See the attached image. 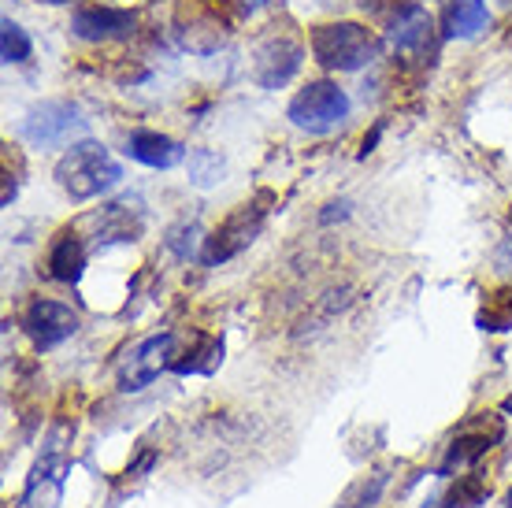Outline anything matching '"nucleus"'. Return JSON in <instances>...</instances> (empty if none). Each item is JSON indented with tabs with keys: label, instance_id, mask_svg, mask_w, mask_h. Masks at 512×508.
Instances as JSON below:
<instances>
[{
	"label": "nucleus",
	"instance_id": "1",
	"mask_svg": "<svg viewBox=\"0 0 512 508\" xmlns=\"http://www.w3.org/2000/svg\"><path fill=\"white\" fill-rule=\"evenodd\" d=\"M56 186L71 197V201H93L101 193L116 190L123 167L112 160V153L101 141H75L60 160H56Z\"/></svg>",
	"mask_w": 512,
	"mask_h": 508
},
{
	"label": "nucleus",
	"instance_id": "23",
	"mask_svg": "<svg viewBox=\"0 0 512 508\" xmlns=\"http://www.w3.org/2000/svg\"><path fill=\"white\" fill-rule=\"evenodd\" d=\"M364 8L368 12H375L379 19H386V23L394 26L401 15H409L412 8H416V0H364Z\"/></svg>",
	"mask_w": 512,
	"mask_h": 508
},
{
	"label": "nucleus",
	"instance_id": "20",
	"mask_svg": "<svg viewBox=\"0 0 512 508\" xmlns=\"http://www.w3.org/2000/svg\"><path fill=\"white\" fill-rule=\"evenodd\" d=\"M219 360H223V342L219 338H201V349L190 353V360H175V368L179 375H208V371L219 368Z\"/></svg>",
	"mask_w": 512,
	"mask_h": 508
},
{
	"label": "nucleus",
	"instance_id": "17",
	"mask_svg": "<svg viewBox=\"0 0 512 508\" xmlns=\"http://www.w3.org/2000/svg\"><path fill=\"white\" fill-rule=\"evenodd\" d=\"M475 323H479V331H487V334L512 331V286L490 293L487 301H483V308H479Z\"/></svg>",
	"mask_w": 512,
	"mask_h": 508
},
{
	"label": "nucleus",
	"instance_id": "9",
	"mask_svg": "<svg viewBox=\"0 0 512 508\" xmlns=\"http://www.w3.org/2000/svg\"><path fill=\"white\" fill-rule=\"evenodd\" d=\"M301 45H297L290 34H271L256 45V64H253V78L264 89H279L286 86L290 78L297 75L301 67Z\"/></svg>",
	"mask_w": 512,
	"mask_h": 508
},
{
	"label": "nucleus",
	"instance_id": "13",
	"mask_svg": "<svg viewBox=\"0 0 512 508\" xmlns=\"http://www.w3.org/2000/svg\"><path fill=\"white\" fill-rule=\"evenodd\" d=\"M127 156L145 167L167 171V167H175L186 160V149H182L175 138H167V134H156V130H134V134L127 138Z\"/></svg>",
	"mask_w": 512,
	"mask_h": 508
},
{
	"label": "nucleus",
	"instance_id": "22",
	"mask_svg": "<svg viewBox=\"0 0 512 508\" xmlns=\"http://www.w3.org/2000/svg\"><path fill=\"white\" fill-rule=\"evenodd\" d=\"M219 175H223V160L208 149H193L190 153V178L197 186H216Z\"/></svg>",
	"mask_w": 512,
	"mask_h": 508
},
{
	"label": "nucleus",
	"instance_id": "2",
	"mask_svg": "<svg viewBox=\"0 0 512 508\" xmlns=\"http://www.w3.org/2000/svg\"><path fill=\"white\" fill-rule=\"evenodd\" d=\"M308 45L327 71H360L383 56V38L364 23H323L308 34Z\"/></svg>",
	"mask_w": 512,
	"mask_h": 508
},
{
	"label": "nucleus",
	"instance_id": "6",
	"mask_svg": "<svg viewBox=\"0 0 512 508\" xmlns=\"http://www.w3.org/2000/svg\"><path fill=\"white\" fill-rule=\"evenodd\" d=\"M86 130V119L71 101H45L34 104L23 119V138L38 149H60L67 141Z\"/></svg>",
	"mask_w": 512,
	"mask_h": 508
},
{
	"label": "nucleus",
	"instance_id": "8",
	"mask_svg": "<svg viewBox=\"0 0 512 508\" xmlns=\"http://www.w3.org/2000/svg\"><path fill=\"white\" fill-rule=\"evenodd\" d=\"M23 331L30 334V342L38 345V349H56V345L67 342L78 331V312H71V305L38 297V301L26 305Z\"/></svg>",
	"mask_w": 512,
	"mask_h": 508
},
{
	"label": "nucleus",
	"instance_id": "14",
	"mask_svg": "<svg viewBox=\"0 0 512 508\" xmlns=\"http://www.w3.org/2000/svg\"><path fill=\"white\" fill-rule=\"evenodd\" d=\"M490 12L483 0H453L446 19H442V34L446 38H475L479 30H487Z\"/></svg>",
	"mask_w": 512,
	"mask_h": 508
},
{
	"label": "nucleus",
	"instance_id": "25",
	"mask_svg": "<svg viewBox=\"0 0 512 508\" xmlns=\"http://www.w3.org/2000/svg\"><path fill=\"white\" fill-rule=\"evenodd\" d=\"M41 4H71V0H41Z\"/></svg>",
	"mask_w": 512,
	"mask_h": 508
},
{
	"label": "nucleus",
	"instance_id": "27",
	"mask_svg": "<svg viewBox=\"0 0 512 508\" xmlns=\"http://www.w3.org/2000/svg\"><path fill=\"white\" fill-rule=\"evenodd\" d=\"M245 4H268V0H245Z\"/></svg>",
	"mask_w": 512,
	"mask_h": 508
},
{
	"label": "nucleus",
	"instance_id": "24",
	"mask_svg": "<svg viewBox=\"0 0 512 508\" xmlns=\"http://www.w3.org/2000/svg\"><path fill=\"white\" fill-rule=\"evenodd\" d=\"M494 267H498V275H512V234L498 245V253H494Z\"/></svg>",
	"mask_w": 512,
	"mask_h": 508
},
{
	"label": "nucleus",
	"instance_id": "15",
	"mask_svg": "<svg viewBox=\"0 0 512 508\" xmlns=\"http://www.w3.org/2000/svg\"><path fill=\"white\" fill-rule=\"evenodd\" d=\"M82 271H86V249H82V242H78L75 234H60L49 253V275L56 282L71 286V282L82 279Z\"/></svg>",
	"mask_w": 512,
	"mask_h": 508
},
{
	"label": "nucleus",
	"instance_id": "21",
	"mask_svg": "<svg viewBox=\"0 0 512 508\" xmlns=\"http://www.w3.org/2000/svg\"><path fill=\"white\" fill-rule=\"evenodd\" d=\"M386 486V475H372V479H360V483H353L342 494V501H338V508H372L375 501H379V494H383Z\"/></svg>",
	"mask_w": 512,
	"mask_h": 508
},
{
	"label": "nucleus",
	"instance_id": "10",
	"mask_svg": "<svg viewBox=\"0 0 512 508\" xmlns=\"http://www.w3.org/2000/svg\"><path fill=\"white\" fill-rule=\"evenodd\" d=\"M138 30V15L127 12V8H82L71 19V34L82 41H127L134 38Z\"/></svg>",
	"mask_w": 512,
	"mask_h": 508
},
{
	"label": "nucleus",
	"instance_id": "12",
	"mask_svg": "<svg viewBox=\"0 0 512 508\" xmlns=\"http://www.w3.org/2000/svg\"><path fill=\"white\" fill-rule=\"evenodd\" d=\"M390 38H394V49L405 60H427L435 52V23L423 8H412L409 15H401L390 26Z\"/></svg>",
	"mask_w": 512,
	"mask_h": 508
},
{
	"label": "nucleus",
	"instance_id": "7",
	"mask_svg": "<svg viewBox=\"0 0 512 508\" xmlns=\"http://www.w3.org/2000/svg\"><path fill=\"white\" fill-rule=\"evenodd\" d=\"M167 368H175V334H156L127 353L119 368V390H145Z\"/></svg>",
	"mask_w": 512,
	"mask_h": 508
},
{
	"label": "nucleus",
	"instance_id": "16",
	"mask_svg": "<svg viewBox=\"0 0 512 508\" xmlns=\"http://www.w3.org/2000/svg\"><path fill=\"white\" fill-rule=\"evenodd\" d=\"M90 223H97V242H101V245H108V242H134V238L141 234V219L138 216L130 219L127 204H108V208H101V212H97Z\"/></svg>",
	"mask_w": 512,
	"mask_h": 508
},
{
	"label": "nucleus",
	"instance_id": "11",
	"mask_svg": "<svg viewBox=\"0 0 512 508\" xmlns=\"http://www.w3.org/2000/svg\"><path fill=\"white\" fill-rule=\"evenodd\" d=\"M501 442V423L494 416H479V420L464 423L461 431L453 434V442H449V453H446V471L453 464H475V460H483Z\"/></svg>",
	"mask_w": 512,
	"mask_h": 508
},
{
	"label": "nucleus",
	"instance_id": "5",
	"mask_svg": "<svg viewBox=\"0 0 512 508\" xmlns=\"http://www.w3.org/2000/svg\"><path fill=\"white\" fill-rule=\"evenodd\" d=\"M349 119V97L338 82H308L290 101V123L305 134H331Z\"/></svg>",
	"mask_w": 512,
	"mask_h": 508
},
{
	"label": "nucleus",
	"instance_id": "3",
	"mask_svg": "<svg viewBox=\"0 0 512 508\" xmlns=\"http://www.w3.org/2000/svg\"><path fill=\"white\" fill-rule=\"evenodd\" d=\"M264 204H268V197L238 204L231 216L223 219V223L205 238V253H201V260H205L208 267H216V264L234 260L238 253H245V249L260 238L264 223H268V208H264Z\"/></svg>",
	"mask_w": 512,
	"mask_h": 508
},
{
	"label": "nucleus",
	"instance_id": "26",
	"mask_svg": "<svg viewBox=\"0 0 512 508\" xmlns=\"http://www.w3.org/2000/svg\"><path fill=\"white\" fill-rule=\"evenodd\" d=\"M505 508H512V490H509V497H505Z\"/></svg>",
	"mask_w": 512,
	"mask_h": 508
},
{
	"label": "nucleus",
	"instance_id": "4",
	"mask_svg": "<svg viewBox=\"0 0 512 508\" xmlns=\"http://www.w3.org/2000/svg\"><path fill=\"white\" fill-rule=\"evenodd\" d=\"M67 427H52L45 445H41V457L26 479V490L19 497V508H56L64 497V475H67Z\"/></svg>",
	"mask_w": 512,
	"mask_h": 508
},
{
	"label": "nucleus",
	"instance_id": "18",
	"mask_svg": "<svg viewBox=\"0 0 512 508\" xmlns=\"http://www.w3.org/2000/svg\"><path fill=\"white\" fill-rule=\"evenodd\" d=\"M487 497H490L487 475H479V471L457 475V483L449 486V494H446V508H479Z\"/></svg>",
	"mask_w": 512,
	"mask_h": 508
},
{
	"label": "nucleus",
	"instance_id": "19",
	"mask_svg": "<svg viewBox=\"0 0 512 508\" xmlns=\"http://www.w3.org/2000/svg\"><path fill=\"white\" fill-rule=\"evenodd\" d=\"M30 52H34V45H30L23 26L12 23V19H4V23H0V60H4V64H26Z\"/></svg>",
	"mask_w": 512,
	"mask_h": 508
}]
</instances>
